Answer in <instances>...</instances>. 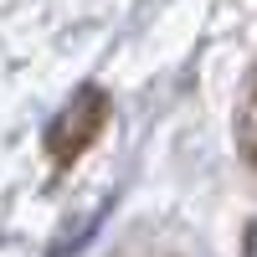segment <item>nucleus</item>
I'll list each match as a JSON object with an SVG mask.
<instances>
[{"mask_svg": "<svg viewBox=\"0 0 257 257\" xmlns=\"http://www.w3.org/2000/svg\"><path fill=\"white\" fill-rule=\"evenodd\" d=\"M103 118H108V108H103V98L98 93H82V98H72V108L62 113L57 123H52V155L57 160H72V155H82L93 139H98V128H103Z\"/></svg>", "mask_w": 257, "mask_h": 257, "instance_id": "1", "label": "nucleus"}, {"mask_svg": "<svg viewBox=\"0 0 257 257\" xmlns=\"http://www.w3.org/2000/svg\"><path fill=\"white\" fill-rule=\"evenodd\" d=\"M247 128H252V149H257V103H252V123Z\"/></svg>", "mask_w": 257, "mask_h": 257, "instance_id": "2", "label": "nucleus"}]
</instances>
